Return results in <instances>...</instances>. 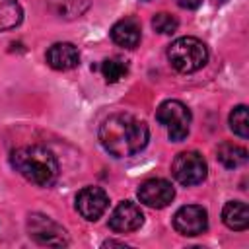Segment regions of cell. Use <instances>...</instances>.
Returning <instances> with one entry per match:
<instances>
[{"mask_svg":"<svg viewBox=\"0 0 249 249\" xmlns=\"http://www.w3.org/2000/svg\"><path fill=\"white\" fill-rule=\"evenodd\" d=\"M148 138V124L130 113H113L99 126V142L115 158H130L142 152Z\"/></svg>","mask_w":249,"mask_h":249,"instance_id":"6da1fadb","label":"cell"},{"mask_svg":"<svg viewBox=\"0 0 249 249\" xmlns=\"http://www.w3.org/2000/svg\"><path fill=\"white\" fill-rule=\"evenodd\" d=\"M12 167L29 183L51 187L58 179V160L45 146H21L10 154Z\"/></svg>","mask_w":249,"mask_h":249,"instance_id":"7a4b0ae2","label":"cell"},{"mask_svg":"<svg viewBox=\"0 0 249 249\" xmlns=\"http://www.w3.org/2000/svg\"><path fill=\"white\" fill-rule=\"evenodd\" d=\"M167 60L177 72L193 74L206 64L208 49L196 37H179L167 47Z\"/></svg>","mask_w":249,"mask_h":249,"instance_id":"3957f363","label":"cell"},{"mask_svg":"<svg viewBox=\"0 0 249 249\" xmlns=\"http://www.w3.org/2000/svg\"><path fill=\"white\" fill-rule=\"evenodd\" d=\"M156 119L160 124H163L167 128L169 140L181 142L187 138L189 126H191V111L185 103H181L177 99L163 101L156 111Z\"/></svg>","mask_w":249,"mask_h":249,"instance_id":"277c9868","label":"cell"},{"mask_svg":"<svg viewBox=\"0 0 249 249\" xmlns=\"http://www.w3.org/2000/svg\"><path fill=\"white\" fill-rule=\"evenodd\" d=\"M27 231L29 237L35 239L39 245H49V247H64L68 245V233L66 230L56 224L53 218L33 212L27 218Z\"/></svg>","mask_w":249,"mask_h":249,"instance_id":"5b68a950","label":"cell"},{"mask_svg":"<svg viewBox=\"0 0 249 249\" xmlns=\"http://www.w3.org/2000/svg\"><path fill=\"white\" fill-rule=\"evenodd\" d=\"M171 173L177 183L185 187H193L206 179L208 165L198 152H181L175 156L171 163Z\"/></svg>","mask_w":249,"mask_h":249,"instance_id":"8992f818","label":"cell"},{"mask_svg":"<svg viewBox=\"0 0 249 249\" xmlns=\"http://www.w3.org/2000/svg\"><path fill=\"white\" fill-rule=\"evenodd\" d=\"M173 228L181 235H200L208 228V212L198 204H185L173 214Z\"/></svg>","mask_w":249,"mask_h":249,"instance_id":"52a82bcc","label":"cell"},{"mask_svg":"<svg viewBox=\"0 0 249 249\" xmlns=\"http://www.w3.org/2000/svg\"><path fill=\"white\" fill-rule=\"evenodd\" d=\"M109 206V196L101 187H84L76 195V210L82 218L95 222L103 216V212Z\"/></svg>","mask_w":249,"mask_h":249,"instance_id":"ba28073f","label":"cell"},{"mask_svg":"<svg viewBox=\"0 0 249 249\" xmlns=\"http://www.w3.org/2000/svg\"><path fill=\"white\" fill-rule=\"evenodd\" d=\"M144 224V212L140 206L132 200H123L115 206V210L109 216V228L117 233H128L136 231Z\"/></svg>","mask_w":249,"mask_h":249,"instance_id":"9c48e42d","label":"cell"},{"mask_svg":"<svg viewBox=\"0 0 249 249\" xmlns=\"http://www.w3.org/2000/svg\"><path fill=\"white\" fill-rule=\"evenodd\" d=\"M175 196V189L165 179H148L138 187V198L150 208H165Z\"/></svg>","mask_w":249,"mask_h":249,"instance_id":"30bf717a","label":"cell"},{"mask_svg":"<svg viewBox=\"0 0 249 249\" xmlns=\"http://www.w3.org/2000/svg\"><path fill=\"white\" fill-rule=\"evenodd\" d=\"M45 58L54 70H72L80 64V51L72 43H54L49 47Z\"/></svg>","mask_w":249,"mask_h":249,"instance_id":"8fae6325","label":"cell"},{"mask_svg":"<svg viewBox=\"0 0 249 249\" xmlns=\"http://www.w3.org/2000/svg\"><path fill=\"white\" fill-rule=\"evenodd\" d=\"M111 39L119 47L136 49L140 45V39H142L140 23L134 18H123V19L115 21L113 27H111Z\"/></svg>","mask_w":249,"mask_h":249,"instance_id":"7c38bea8","label":"cell"},{"mask_svg":"<svg viewBox=\"0 0 249 249\" xmlns=\"http://www.w3.org/2000/svg\"><path fill=\"white\" fill-rule=\"evenodd\" d=\"M222 220L230 230L235 231H243L249 226V208L245 202L241 200H230L226 202L224 210H222Z\"/></svg>","mask_w":249,"mask_h":249,"instance_id":"4fadbf2b","label":"cell"},{"mask_svg":"<svg viewBox=\"0 0 249 249\" xmlns=\"http://www.w3.org/2000/svg\"><path fill=\"white\" fill-rule=\"evenodd\" d=\"M216 158L224 167L235 169L247 161V150L243 146L233 144V142H222L216 150Z\"/></svg>","mask_w":249,"mask_h":249,"instance_id":"5bb4252c","label":"cell"},{"mask_svg":"<svg viewBox=\"0 0 249 249\" xmlns=\"http://www.w3.org/2000/svg\"><path fill=\"white\" fill-rule=\"evenodd\" d=\"M21 19H23V10L18 0H0V31L18 27Z\"/></svg>","mask_w":249,"mask_h":249,"instance_id":"9a60e30c","label":"cell"},{"mask_svg":"<svg viewBox=\"0 0 249 249\" xmlns=\"http://www.w3.org/2000/svg\"><path fill=\"white\" fill-rule=\"evenodd\" d=\"M49 6L56 16L74 19V18H80L88 10L89 0H49Z\"/></svg>","mask_w":249,"mask_h":249,"instance_id":"2e32d148","label":"cell"},{"mask_svg":"<svg viewBox=\"0 0 249 249\" xmlns=\"http://www.w3.org/2000/svg\"><path fill=\"white\" fill-rule=\"evenodd\" d=\"M128 72V66L119 58H107L101 62V74L107 84H117L121 78H124Z\"/></svg>","mask_w":249,"mask_h":249,"instance_id":"e0dca14e","label":"cell"},{"mask_svg":"<svg viewBox=\"0 0 249 249\" xmlns=\"http://www.w3.org/2000/svg\"><path fill=\"white\" fill-rule=\"evenodd\" d=\"M230 128L233 130V134H237L241 138L249 136V119H247V107L245 105H237L230 113Z\"/></svg>","mask_w":249,"mask_h":249,"instance_id":"ac0fdd59","label":"cell"},{"mask_svg":"<svg viewBox=\"0 0 249 249\" xmlns=\"http://www.w3.org/2000/svg\"><path fill=\"white\" fill-rule=\"evenodd\" d=\"M152 27L158 31V33H163V35H171L177 31L179 27V21L175 16L167 14V12H160L152 18Z\"/></svg>","mask_w":249,"mask_h":249,"instance_id":"d6986e66","label":"cell"},{"mask_svg":"<svg viewBox=\"0 0 249 249\" xmlns=\"http://www.w3.org/2000/svg\"><path fill=\"white\" fill-rule=\"evenodd\" d=\"M181 8H187V10H195V8H198L200 4H202V0H175Z\"/></svg>","mask_w":249,"mask_h":249,"instance_id":"ffe728a7","label":"cell"},{"mask_svg":"<svg viewBox=\"0 0 249 249\" xmlns=\"http://www.w3.org/2000/svg\"><path fill=\"white\" fill-rule=\"evenodd\" d=\"M126 247V243L124 241H113V239H109V241H103V247Z\"/></svg>","mask_w":249,"mask_h":249,"instance_id":"44dd1931","label":"cell"}]
</instances>
